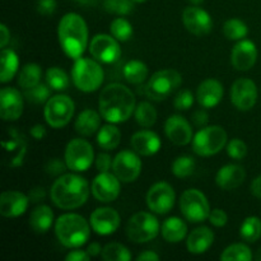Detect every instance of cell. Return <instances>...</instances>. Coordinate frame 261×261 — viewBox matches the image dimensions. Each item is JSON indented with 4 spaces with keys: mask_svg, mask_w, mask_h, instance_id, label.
<instances>
[{
    "mask_svg": "<svg viewBox=\"0 0 261 261\" xmlns=\"http://www.w3.org/2000/svg\"><path fill=\"white\" fill-rule=\"evenodd\" d=\"M59 42L64 53L70 59L82 58L88 45V27L76 13H68L59 22Z\"/></svg>",
    "mask_w": 261,
    "mask_h": 261,
    "instance_id": "obj_3",
    "label": "cell"
},
{
    "mask_svg": "<svg viewBox=\"0 0 261 261\" xmlns=\"http://www.w3.org/2000/svg\"><path fill=\"white\" fill-rule=\"evenodd\" d=\"M255 259H256L257 261H261V247L259 250H257L256 255H255Z\"/></svg>",
    "mask_w": 261,
    "mask_h": 261,
    "instance_id": "obj_59",
    "label": "cell"
},
{
    "mask_svg": "<svg viewBox=\"0 0 261 261\" xmlns=\"http://www.w3.org/2000/svg\"><path fill=\"white\" fill-rule=\"evenodd\" d=\"M137 260L138 261H158L160 260V256H158L154 251H144L142 252V254L138 255Z\"/></svg>",
    "mask_w": 261,
    "mask_h": 261,
    "instance_id": "obj_56",
    "label": "cell"
},
{
    "mask_svg": "<svg viewBox=\"0 0 261 261\" xmlns=\"http://www.w3.org/2000/svg\"><path fill=\"white\" fill-rule=\"evenodd\" d=\"M50 94L51 88L48 84L38 83L37 86L24 89V98L33 105L46 103L51 98Z\"/></svg>",
    "mask_w": 261,
    "mask_h": 261,
    "instance_id": "obj_42",
    "label": "cell"
},
{
    "mask_svg": "<svg viewBox=\"0 0 261 261\" xmlns=\"http://www.w3.org/2000/svg\"><path fill=\"white\" fill-rule=\"evenodd\" d=\"M94 160L93 147L87 140L76 138L70 140L65 149V162L69 170L84 172L92 166Z\"/></svg>",
    "mask_w": 261,
    "mask_h": 261,
    "instance_id": "obj_11",
    "label": "cell"
},
{
    "mask_svg": "<svg viewBox=\"0 0 261 261\" xmlns=\"http://www.w3.org/2000/svg\"><path fill=\"white\" fill-rule=\"evenodd\" d=\"M46 82L50 86V88L56 92L66 91L69 88V84H70V79H69L68 74L61 68H58V66H53V68L47 69V71H46Z\"/></svg>",
    "mask_w": 261,
    "mask_h": 261,
    "instance_id": "obj_34",
    "label": "cell"
},
{
    "mask_svg": "<svg viewBox=\"0 0 261 261\" xmlns=\"http://www.w3.org/2000/svg\"><path fill=\"white\" fill-rule=\"evenodd\" d=\"M257 48L252 41L241 40L234 45L231 53V63L236 70H250L256 64Z\"/></svg>",
    "mask_w": 261,
    "mask_h": 261,
    "instance_id": "obj_20",
    "label": "cell"
},
{
    "mask_svg": "<svg viewBox=\"0 0 261 261\" xmlns=\"http://www.w3.org/2000/svg\"><path fill=\"white\" fill-rule=\"evenodd\" d=\"M208 219L214 227H224L227 224V221H228V217H227L226 212L217 208L214 211H211Z\"/></svg>",
    "mask_w": 261,
    "mask_h": 261,
    "instance_id": "obj_47",
    "label": "cell"
},
{
    "mask_svg": "<svg viewBox=\"0 0 261 261\" xmlns=\"http://www.w3.org/2000/svg\"><path fill=\"white\" fill-rule=\"evenodd\" d=\"M42 76V69L38 64L28 63L22 68L20 73L18 74V84L23 89L31 88L40 83Z\"/></svg>",
    "mask_w": 261,
    "mask_h": 261,
    "instance_id": "obj_33",
    "label": "cell"
},
{
    "mask_svg": "<svg viewBox=\"0 0 261 261\" xmlns=\"http://www.w3.org/2000/svg\"><path fill=\"white\" fill-rule=\"evenodd\" d=\"M75 2L83 7H96L98 4V0H75Z\"/></svg>",
    "mask_w": 261,
    "mask_h": 261,
    "instance_id": "obj_58",
    "label": "cell"
},
{
    "mask_svg": "<svg viewBox=\"0 0 261 261\" xmlns=\"http://www.w3.org/2000/svg\"><path fill=\"white\" fill-rule=\"evenodd\" d=\"M194 103V94L189 89H181L173 99V106L178 111H188L193 107Z\"/></svg>",
    "mask_w": 261,
    "mask_h": 261,
    "instance_id": "obj_44",
    "label": "cell"
},
{
    "mask_svg": "<svg viewBox=\"0 0 261 261\" xmlns=\"http://www.w3.org/2000/svg\"><path fill=\"white\" fill-rule=\"evenodd\" d=\"M250 190H251V194L255 198L260 199L261 200V175L257 176V177L252 181Z\"/></svg>",
    "mask_w": 261,
    "mask_h": 261,
    "instance_id": "obj_55",
    "label": "cell"
},
{
    "mask_svg": "<svg viewBox=\"0 0 261 261\" xmlns=\"http://www.w3.org/2000/svg\"><path fill=\"white\" fill-rule=\"evenodd\" d=\"M89 53L97 61L103 64H114L121 58V47L114 36L99 33L92 38Z\"/></svg>",
    "mask_w": 261,
    "mask_h": 261,
    "instance_id": "obj_13",
    "label": "cell"
},
{
    "mask_svg": "<svg viewBox=\"0 0 261 261\" xmlns=\"http://www.w3.org/2000/svg\"><path fill=\"white\" fill-rule=\"evenodd\" d=\"M0 33H2V37H0V46H2V48H5L10 40V32L4 23L0 25Z\"/></svg>",
    "mask_w": 261,
    "mask_h": 261,
    "instance_id": "obj_54",
    "label": "cell"
},
{
    "mask_svg": "<svg viewBox=\"0 0 261 261\" xmlns=\"http://www.w3.org/2000/svg\"><path fill=\"white\" fill-rule=\"evenodd\" d=\"M122 75L130 84L139 86L148 78V66L140 60H130L122 68Z\"/></svg>",
    "mask_w": 261,
    "mask_h": 261,
    "instance_id": "obj_32",
    "label": "cell"
},
{
    "mask_svg": "<svg viewBox=\"0 0 261 261\" xmlns=\"http://www.w3.org/2000/svg\"><path fill=\"white\" fill-rule=\"evenodd\" d=\"M134 0H105L103 8L111 14L127 15L134 10Z\"/></svg>",
    "mask_w": 261,
    "mask_h": 261,
    "instance_id": "obj_43",
    "label": "cell"
},
{
    "mask_svg": "<svg viewBox=\"0 0 261 261\" xmlns=\"http://www.w3.org/2000/svg\"><path fill=\"white\" fill-rule=\"evenodd\" d=\"M227 153L233 160H244L247 154V145L241 139H232L227 145Z\"/></svg>",
    "mask_w": 261,
    "mask_h": 261,
    "instance_id": "obj_45",
    "label": "cell"
},
{
    "mask_svg": "<svg viewBox=\"0 0 261 261\" xmlns=\"http://www.w3.org/2000/svg\"><path fill=\"white\" fill-rule=\"evenodd\" d=\"M182 83V76L175 69H163L153 74L144 86V94L153 101H163Z\"/></svg>",
    "mask_w": 261,
    "mask_h": 261,
    "instance_id": "obj_6",
    "label": "cell"
},
{
    "mask_svg": "<svg viewBox=\"0 0 261 261\" xmlns=\"http://www.w3.org/2000/svg\"><path fill=\"white\" fill-rule=\"evenodd\" d=\"M87 252L89 254V256L94 257L98 256L99 254H102V247L98 242H92V244L88 245V249H87Z\"/></svg>",
    "mask_w": 261,
    "mask_h": 261,
    "instance_id": "obj_57",
    "label": "cell"
},
{
    "mask_svg": "<svg viewBox=\"0 0 261 261\" xmlns=\"http://www.w3.org/2000/svg\"><path fill=\"white\" fill-rule=\"evenodd\" d=\"M121 142V133L114 124L103 125L97 134V143L105 150H114Z\"/></svg>",
    "mask_w": 261,
    "mask_h": 261,
    "instance_id": "obj_30",
    "label": "cell"
},
{
    "mask_svg": "<svg viewBox=\"0 0 261 261\" xmlns=\"http://www.w3.org/2000/svg\"><path fill=\"white\" fill-rule=\"evenodd\" d=\"M246 178L245 168L240 165L223 166L216 176V182L223 190H234L240 188Z\"/></svg>",
    "mask_w": 261,
    "mask_h": 261,
    "instance_id": "obj_25",
    "label": "cell"
},
{
    "mask_svg": "<svg viewBox=\"0 0 261 261\" xmlns=\"http://www.w3.org/2000/svg\"><path fill=\"white\" fill-rule=\"evenodd\" d=\"M223 86L217 79H206L199 84L196 89V99L204 109H213L221 103L223 98Z\"/></svg>",
    "mask_w": 261,
    "mask_h": 261,
    "instance_id": "obj_23",
    "label": "cell"
},
{
    "mask_svg": "<svg viewBox=\"0 0 261 261\" xmlns=\"http://www.w3.org/2000/svg\"><path fill=\"white\" fill-rule=\"evenodd\" d=\"M135 120L143 127H150L157 121V111L149 102H140L134 111Z\"/></svg>",
    "mask_w": 261,
    "mask_h": 261,
    "instance_id": "obj_35",
    "label": "cell"
},
{
    "mask_svg": "<svg viewBox=\"0 0 261 261\" xmlns=\"http://www.w3.org/2000/svg\"><path fill=\"white\" fill-rule=\"evenodd\" d=\"M88 181L74 173H64L51 186V200L58 208L71 211L84 205L89 196Z\"/></svg>",
    "mask_w": 261,
    "mask_h": 261,
    "instance_id": "obj_2",
    "label": "cell"
},
{
    "mask_svg": "<svg viewBox=\"0 0 261 261\" xmlns=\"http://www.w3.org/2000/svg\"><path fill=\"white\" fill-rule=\"evenodd\" d=\"M19 66L18 55L12 48H3L2 51V73H0V82L8 83L14 78Z\"/></svg>",
    "mask_w": 261,
    "mask_h": 261,
    "instance_id": "obj_31",
    "label": "cell"
},
{
    "mask_svg": "<svg viewBox=\"0 0 261 261\" xmlns=\"http://www.w3.org/2000/svg\"><path fill=\"white\" fill-rule=\"evenodd\" d=\"M163 239L170 244H178L182 241L188 233V226L185 222L178 217H171L166 219L161 228Z\"/></svg>",
    "mask_w": 261,
    "mask_h": 261,
    "instance_id": "obj_28",
    "label": "cell"
},
{
    "mask_svg": "<svg viewBox=\"0 0 261 261\" xmlns=\"http://www.w3.org/2000/svg\"><path fill=\"white\" fill-rule=\"evenodd\" d=\"M23 114V97L18 89L5 87L0 91V115L5 121H15Z\"/></svg>",
    "mask_w": 261,
    "mask_h": 261,
    "instance_id": "obj_19",
    "label": "cell"
},
{
    "mask_svg": "<svg viewBox=\"0 0 261 261\" xmlns=\"http://www.w3.org/2000/svg\"><path fill=\"white\" fill-rule=\"evenodd\" d=\"M240 234L244 241L250 244L257 241L261 237V219L257 217H249L245 219L240 228Z\"/></svg>",
    "mask_w": 261,
    "mask_h": 261,
    "instance_id": "obj_37",
    "label": "cell"
},
{
    "mask_svg": "<svg viewBox=\"0 0 261 261\" xmlns=\"http://www.w3.org/2000/svg\"><path fill=\"white\" fill-rule=\"evenodd\" d=\"M130 144L134 152L139 155L149 157V155L155 154L161 149V139L155 133L150 130H140L135 133L132 137Z\"/></svg>",
    "mask_w": 261,
    "mask_h": 261,
    "instance_id": "obj_24",
    "label": "cell"
},
{
    "mask_svg": "<svg viewBox=\"0 0 261 261\" xmlns=\"http://www.w3.org/2000/svg\"><path fill=\"white\" fill-rule=\"evenodd\" d=\"M89 257L91 256H89V254L87 251L75 249L66 255L65 260L66 261H88Z\"/></svg>",
    "mask_w": 261,
    "mask_h": 261,
    "instance_id": "obj_51",
    "label": "cell"
},
{
    "mask_svg": "<svg viewBox=\"0 0 261 261\" xmlns=\"http://www.w3.org/2000/svg\"><path fill=\"white\" fill-rule=\"evenodd\" d=\"M119 213L115 209L109 208H98L91 214V223L92 229L99 236H109V234L115 233L120 227Z\"/></svg>",
    "mask_w": 261,
    "mask_h": 261,
    "instance_id": "obj_18",
    "label": "cell"
},
{
    "mask_svg": "<svg viewBox=\"0 0 261 261\" xmlns=\"http://www.w3.org/2000/svg\"><path fill=\"white\" fill-rule=\"evenodd\" d=\"M176 194L167 182H157L148 190L147 205L153 213L167 214L175 205Z\"/></svg>",
    "mask_w": 261,
    "mask_h": 261,
    "instance_id": "obj_14",
    "label": "cell"
},
{
    "mask_svg": "<svg viewBox=\"0 0 261 261\" xmlns=\"http://www.w3.org/2000/svg\"><path fill=\"white\" fill-rule=\"evenodd\" d=\"M203 2H204V0H190V3L193 5H199V4H201Z\"/></svg>",
    "mask_w": 261,
    "mask_h": 261,
    "instance_id": "obj_60",
    "label": "cell"
},
{
    "mask_svg": "<svg viewBox=\"0 0 261 261\" xmlns=\"http://www.w3.org/2000/svg\"><path fill=\"white\" fill-rule=\"evenodd\" d=\"M222 261H250L252 260V252L245 244H233L227 247L221 254Z\"/></svg>",
    "mask_w": 261,
    "mask_h": 261,
    "instance_id": "obj_39",
    "label": "cell"
},
{
    "mask_svg": "<svg viewBox=\"0 0 261 261\" xmlns=\"http://www.w3.org/2000/svg\"><path fill=\"white\" fill-rule=\"evenodd\" d=\"M30 198L20 191H4L0 195V214L5 218H15L25 213Z\"/></svg>",
    "mask_w": 261,
    "mask_h": 261,
    "instance_id": "obj_21",
    "label": "cell"
},
{
    "mask_svg": "<svg viewBox=\"0 0 261 261\" xmlns=\"http://www.w3.org/2000/svg\"><path fill=\"white\" fill-rule=\"evenodd\" d=\"M114 161L112 157L107 153H99L96 158V167L99 172H109L111 170Z\"/></svg>",
    "mask_w": 261,
    "mask_h": 261,
    "instance_id": "obj_48",
    "label": "cell"
},
{
    "mask_svg": "<svg viewBox=\"0 0 261 261\" xmlns=\"http://www.w3.org/2000/svg\"><path fill=\"white\" fill-rule=\"evenodd\" d=\"M71 79L79 91L91 93L102 86L105 73L102 66L96 60L88 58H79L71 69Z\"/></svg>",
    "mask_w": 261,
    "mask_h": 261,
    "instance_id": "obj_5",
    "label": "cell"
},
{
    "mask_svg": "<svg viewBox=\"0 0 261 261\" xmlns=\"http://www.w3.org/2000/svg\"><path fill=\"white\" fill-rule=\"evenodd\" d=\"M91 227V223L79 214H63L55 223V234L61 245L69 249H76L89 240Z\"/></svg>",
    "mask_w": 261,
    "mask_h": 261,
    "instance_id": "obj_4",
    "label": "cell"
},
{
    "mask_svg": "<svg viewBox=\"0 0 261 261\" xmlns=\"http://www.w3.org/2000/svg\"><path fill=\"white\" fill-rule=\"evenodd\" d=\"M182 23L189 32L199 37L208 35L213 28V20L209 13L194 5L182 12Z\"/></svg>",
    "mask_w": 261,
    "mask_h": 261,
    "instance_id": "obj_17",
    "label": "cell"
},
{
    "mask_svg": "<svg viewBox=\"0 0 261 261\" xmlns=\"http://www.w3.org/2000/svg\"><path fill=\"white\" fill-rule=\"evenodd\" d=\"M165 132L168 139L176 145H186L193 140L191 125L180 115H172L166 120Z\"/></svg>",
    "mask_w": 261,
    "mask_h": 261,
    "instance_id": "obj_22",
    "label": "cell"
},
{
    "mask_svg": "<svg viewBox=\"0 0 261 261\" xmlns=\"http://www.w3.org/2000/svg\"><path fill=\"white\" fill-rule=\"evenodd\" d=\"M74 110H75V106L70 97L65 94H56L46 102L43 115H45L46 122L51 127L60 129L70 122Z\"/></svg>",
    "mask_w": 261,
    "mask_h": 261,
    "instance_id": "obj_10",
    "label": "cell"
},
{
    "mask_svg": "<svg viewBox=\"0 0 261 261\" xmlns=\"http://www.w3.org/2000/svg\"><path fill=\"white\" fill-rule=\"evenodd\" d=\"M223 33L228 40L241 41L249 33V28H247V24L244 20L232 18V19H228L223 24Z\"/></svg>",
    "mask_w": 261,
    "mask_h": 261,
    "instance_id": "obj_38",
    "label": "cell"
},
{
    "mask_svg": "<svg viewBox=\"0 0 261 261\" xmlns=\"http://www.w3.org/2000/svg\"><path fill=\"white\" fill-rule=\"evenodd\" d=\"M112 171L121 182H133L142 172V161L134 150H121L114 158Z\"/></svg>",
    "mask_w": 261,
    "mask_h": 261,
    "instance_id": "obj_12",
    "label": "cell"
},
{
    "mask_svg": "<svg viewBox=\"0 0 261 261\" xmlns=\"http://www.w3.org/2000/svg\"><path fill=\"white\" fill-rule=\"evenodd\" d=\"M231 101L240 111H249L257 101V87L249 78H240L231 87Z\"/></svg>",
    "mask_w": 261,
    "mask_h": 261,
    "instance_id": "obj_15",
    "label": "cell"
},
{
    "mask_svg": "<svg viewBox=\"0 0 261 261\" xmlns=\"http://www.w3.org/2000/svg\"><path fill=\"white\" fill-rule=\"evenodd\" d=\"M56 7H58L56 0H37V12L46 17L53 15L55 13Z\"/></svg>",
    "mask_w": 261,
    "mask_h": 261,
    "instance_id": "obj_49",
    "label": "cell"
},
{
    "mask_svg": "<svg viewBox=\"0 0 261 261\" xmlns=\"http://www.w3.org/2000/svg\"><path fill=\"white\" fill-rule=\"evenodd\" d=\"M45 196L46 191L45 189L41 188V186H36V188H33L32 190H30V193H28V198H30L31 203H40V201H42L43 199H45Z\"/></svg>",
    "mask_w": 261,
    "mask_h": 261,
    "instance_id": "obj_52",
    "label": "cell"
},
{
    "mask_svg": "<svg viewBox=\"0 0 261 261\" xmlns=\"http://www.w3.org/2000/svg\"><path fill=\"white\" fill-rule=\"evenodd\" d=\"M102 259L105 261H129L132 259L129 249L119 242H110L102 249Z\"/></svg>",
    "mask_w": 261,
    "mask_h": 261,
    "instance_id": "obj_36",
    "label": "cell"
},
{
    "mask_svg": "<svg viewBox=\"0 0 261 261\" xmlns=\"http://www.w3.org/2000/svg\"><path fill=\"white\" fill-rule=\"evenodd\" d=\"M101 114L94 110H84L75 120V132L83 137H92L101 129Z\"/></svg>",
    "mask_w": 261,
    "mask_h": 261,
    "instance_id": "obj_27",
    "label": "cell"
},
{
    "mask_svg": "<svg viewBox=\"0 0 261 261\" xmlns=\"http://www.w3.org/2000/svg\"><path fill=\"white\" fill-rule=\"evenodd\" d=\"M135 3H144V2H147V0H134Z\"/></svg>",
    "mask_w": 261,
    "mask_h": 261,
    "instance_id": "obj_61",
    "label": "cell"
},
{
    "mask_svg": "<svg viewBox=\"0 0 261 261\" xmlns=\"http://www.w3.org/2000/svg\"><path fill=\"white\" fill-rule=\"evenodd\" d=\"M171 171L178 178L189 177L195 171V160L190 155H180L173 161Z\"/></svg>",
    "mask_w": 261,
    "mask_h": 261,
    "instance_id": "obj_41",
    "label": "cell"
},
{
    "mask_svg": "<svg viewBox=\"0 0 261 261\" xmlns=\"http://www.w3.org/2000/svg\"><path fill=\"white\" fill-rule=\"evenodd\" d=\"M46 134H47V133H46V127L43 126V125L37 124L35 125V126L31 127V135H32L36 140H42L43 138L46 137Z\"/></svg>",
    "mask_w": 261,
    "mask_h": 261,
    "instance_id": "obj_53",
    "label": "cell"
},
{
    "mask_svg": "<svg viewBox=\"0 0 261 261\" xmlns=\"http://www.w3.org/2000/svg\"><path fill=\"white\" fill-rule=\"evenodd\" d=\"M121 181L115 173L99 172L92 182V194L101 203H111L116 200L121 190Z\"/></svg>",
    "mask_w": 261,
    "mask_h": 261,
    "instance_id": "obj_16",
    "label": "cell"
},
{
    "mask_svg": "<svg viewBox=\"0 0 261 261\" xmlns=\"http://www.w3.org/2000/svg\"><path fill=\"white\" fill-rule=\"evenodd\" d=\"M214 242V232L209 227H198L188 237L186 246L190 254L200 255L211 249Z\"/></svg>",
    "mask_w": 261,
    "mask_h": 261,
    "instance_id": "obj_26",
    "label": "cell"
},
{
    "mask_svg": "<svg viewBox=\"0 0 261 261\" xmlns=\"http://www.w3.org/2000/svg\"><path fill=\"white\" fill-rule=\"evenodd\" d=\"M54 222V213L50 206L38 205L30 216V224L36 233H46Z\"/></svg>",
    "mask_w": 261,
    "mask_h": 261,
    "instance_id": "obj_29",
    "label": "cell"
},
{
    "mask_svg": "<svg viewBox=\"0 0 261 261\" xmlns=\"http://www.w3.org/2000/svg\"><path fill=\"white\" fill-rule=\"evenodd\" d=\"M226 130L218 125L201 127L193 139V149L200 157H211L221 152L227 144Z\"/></svg>",
    "mask_w": 261,
    "mask_h": 261,
    "instance_id": "obj_7",
    "label": "cell"
},
{
    "mask_svg": "<svg viewBox=\"0 0 261 261\" xmlns=\"http://www.w3.org/2000/svg\"><path fill=\"white\" fill-rule=\"evenodd\" d=\"M69 170L66 162H63L60 158H51L45 165L46 173L51 176H61L65 173V171Z\"/></svg>",
    "mask_w": 261,
    "mask_h": 261,
    "instance_id": "obj_46",
    "label": "cell"
},
{
    "mask_svg": "<svg viewBox=\"0 0 261 261\" xmlns=\"http://www.w3.org/2000/svg\"><path fill=\"white\" fill-rule=\"evenodd\" d=\"M191 120H193L195 126L205 127L209 122V115L208 112H206V110L203 107V109L196 110V111L194 112L193 116H191Z\"/></svg>",
    "mask_w": 261,
    "mask_h": 261,
    "instance_id": "obj_50",
    "label": "cell"
},
{
    "mask_svg": "<svg viewBox=\"0 0 261 261\" xmlns=\"http://www.w3.org/2000/svg\"><path fill=\"white\" fill-rule=\"evenodd\" d=\"M135 107L134 93L124 84H109L99 93V114L107 122L121 124L127 121L134 114Z\"/></svg>",
    "mask_w": 261,
    "mask_h": 261,
    "instance_id": "obj_1",
    "label": "cell"
},
{
    "mask_svg": "<svg viewBox=\"0 0 261 261\" xmlns=\"http://www.w3.org/2000/svg\"><path fill=\"white\" fill-rule=\"evenodd\" d=\"M180 211L186 221L201 223L209 218L211 205L206 196L198 189H189L180 198Z\"/></svg>",
    "mask_w": 261,
    "mask_h": 261,
    "instance_id": "obj_9",
    "label": "cell"
},
{
    "mask_svg": "<svg viewBox=\"0 0 261 261\" xmlns=\"http://www.w3.org/2000/svg\"><path fill=\"white\" fill-rule=\"evenodd\" d=\"M160 233V222L148 212H139L127 221L126 234L130 241L135 244H145Z\"/></svg>",
    "mask_w": 261,
    "mask_h": 261,
    "instance_id": "obj_8",
    "label": "cell"
},
{
    "mask_svg": "<svg viewBox=\"0 0 261 261\" xmlns=\"http://www.w3.org/2000/svg\"><path fill=\"white\" fill-rule=\"evenodd\" d=\"M110 31H111V35L117 41H122V42L129 41L133 37V35H134L132 23L122 17H119L112 20L111 25H110Z\"/></svg>",
    "mask_w": 261,
    "mask_h": 261,
    "instance_id": "obj_40",
    "label": "cell"
}]
</instances>
